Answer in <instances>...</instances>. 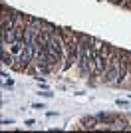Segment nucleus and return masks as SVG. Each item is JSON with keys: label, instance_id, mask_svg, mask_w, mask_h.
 <instances>
[{"label": "nucleus", "instance_id": "nucleus-1", "mask_svg": "<svg viewBox=\"0 0 131 133\" xmlns=\"http://www.w3.org/2000/svg\"><path fill=\"white\" fill-rule=\"evenodd\" d=\"M101 44V40L82 34V42H80V60H77V70L82 78H93V68H95V54Z\"/></svg>", "mask_w": 131, "mask_h": 133}, {"label": "nucleus", "instance_id": "nucleus-9", "mask_svg": "<svg viewBox=\"0 0 131 133\" xmlns=\"http://www.w3.org/2000/svg\"><path fill=\"white\" fill-rule=\"evenodd\" d=\"M4 85H6V88H10V89H12V85H14V82H12V79H6V82H4Z\"/></svg>", "mask_w": 131, "mask_h": 133}, {"label": "nucleus", "instance_id": "nucleus-2", "mask_svg": "<svg viewBox=\"0 0 131 133\" xmlns=\"http://www.w3.org/2000/svg\"><path fill=\"white\" fill-rule=\"evenodd\" d=\"M62 34H64V40H66V60H64V66H62V72H68V70H70L74 64H77V60H80L82 34L74 32L70 28H64Z\"/></svg>", "mask_w": 131, "mask_h": 133}, {"label": "nucleus", "instance_id": "nucleus-5", "mask_svg": "<svg viewBox=\"0 0 131 133\" xmlns=\"http://www.w3.org/2000/svg\"><path fill=\"white\" fill-rule=\"evenodd\" d=\"M97 125H99V119H97V115L83 117L82 121H80V127H82V129H97Z\"/></svg>", "mask_w": 131, "mask_h": 133}, {"label": "nucleus", "instance_id": "nucleus-10", "mask_svg": "<svg viewBox=\"0 0 131 133\" xmlns=\"http://www.w3.org/2000/svg\"><path fill=\"white\" fill-rule=\"evenodd\" d=\"M129 129H131V115H129Z\"/></svg>", "mask_w": 131, "mask_h": 133}, {"label": "nucleus", "instance_id": "nucleus-6", "mask_svg": "<svg viewBox=\"0 0 131 133\" xmlns=\"http://www.w3.org/2000/svg\"><path fill=\"white\" fill-rule=\"evenodd\" d=\"M0 54H2V64H4L6 68L16 70V58H14L10 52H8V50H0Z\"/></svg>", "mask_w": 131, "mask_h": 133}, {"label": "nucleus", "instance_id": "nucleus-8", "mask_svg": "<svg viewBox=\"0 0 131 133\" xmlns=\"http://www.w3.org/2000/svg\"><path fill=\"white\" fill-rule=\"evenodd\" d=\"M127 88H131V68H129V76H127V82H125Z\"/></svg>", "mask_w": 131, "mask_h": 133}, {"label": "nucleus", "instance_id": "nucleus-4", "mask_svg": "<svg viewBox=\"0 0 131 133\" xmlns=\"http://www.w3.org/2000/svg\"><path fill=\"white\" fill-rule=\"evenodd\" d=\"M131 68V52L121 50L119 52V76H117V85H125L127 76H129Z\"/></svg>", "mask_w": 131, "mask_h": 133}, {"label": "nucleus", "instance_id": "nucleus-3", "mask_svg": "<svg viewBox=\"0 0 131 133\" xmlns=\"http://www.w3.org/2000/svg\"><path fill=\"white\" fill-rule=\"evenodd\" d=\"M113 50H115L113 46H109L107 42L101 40V44H99V48H97V54H95V68H93V78H97V82H99V78L103 76L105 68H107L109 60H111V56H113Z\"/></svg>", "mask_w": 131, "mask_h": 133}, {"label": "nucleus", "instance_id": "nucleus-7", "mask_svg": "<svg viewBox=\"0 0 131 133\" xmlns=\"http://www.w3.org/2000/svg\"><path fill=\"white\" fill-rule=\"evenodd\" d=\"M117 105H119V107H127L129 103H127L125 99H117Z\"/></svg>", "mask_w": 131, "mask_h": 133}]
</instances>
